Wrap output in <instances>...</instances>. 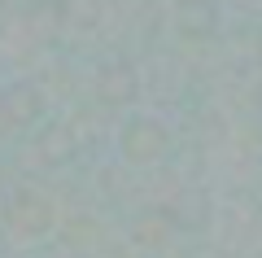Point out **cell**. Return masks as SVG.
Wrapping results in <instances>:
<instances>
[{
    "mask_svg": "<svg viewBox=\"0 0 262 258\" xmlns=\"http://www.w3.org/2000/svg\"><path fill=\"white\" fill-rule=\"evenodd\" d=\"M175 18H179V27H188V31H196V35H201V31L214 27L219 9H214V0H179Z\"/></svg>",
    "mask_w": 262,
    "mask_h": 258,
    "instance_id": "cell-1",
    "label": "cell"
}]
</instances>
